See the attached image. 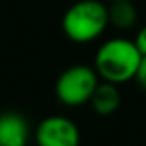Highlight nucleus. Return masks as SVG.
<instances>
[{
    "label": "nucleus",
    "instance_id": "2",
    "mask_svg": "<svg viewBox=\"0 0 146 146\" xmlns=\"http://www.w3.org/2000/svg\"><path fill=\"white\" fill-rule=\"evenodd\" d=\"M108 26V5L102 0H78L62 16L64 35L79 45L98 40Z\"/></svg>",
    "mask_w": 146,
    "mask_h": 146
},
{
    "label": "nucleus",
    "instance_id": "4",
    "mask_svg": "<svg viewBox=\"0 0 146 146\" xmlns=\"http://www.w3.org/2000/svg\"><path fill=\"white\" fill-rule=\"evenodd\" d=\"M35 139L38 146H79L81 131L65 115H48L36 125Z\"/></svg>",
    "mask_w": 146,
    "mask_h": 146
},
{
    "label": "nucleus",
    "instance_id": "5",
    "mask_svg": "<svg viewBox=\"0 0 146 146\" xmlns=\"http://www.w3.org/2000/svg\"><path fill=\"white\" fill-rule=\"evenodd\" d=\"M31 129L24 115L5 112L0 115V146H28Z\"/></svg>",
    "mask_w": 146,
    "mask_h": 146
},
{
    "label": "nucleus",
    "instance_id": "7",
    "mask_svg": "<svg viewBox=\"0 0 146 146\" xmlns=\"http://www.w3.org/2000/svg\"><path fill=\"white\" fill-rule=\"evenodd\" d=\"M108 23L110 26L129 31L137 23V9L131 0H115L108 5Z\"/></svg>",
    "mask_w": 146,
    "mask_h": 146
},
{
    "label": "nucleus",
    "instance_id": "9",
    "mask_svg": "<svg viewBox=\"0 0 146 146\" xmlns=\"http://www.w3.org/2000/svg\"><path fill=\"white\" fill-rule=\"evenodd\" d=\"M134 43H136L137 50L141 52V55L146 57V24L137 31V35H136V38H134Z\"/></svg>",
    "mask_w": 146,
    "mask_h": 146
},
{
    "label": "nucleus",
    "instance_id": "8",
    "mask_svg": "<svg viewBox=\"0 0 146 146\" xmlns=\"http://www.w3.org/2000/svg\"><path fill=\"white\" fill-rule=\"evenodd\" d=\"M134 79L137 81L139 88L146 91V57H143V58H141V62H139V67H137V72H136Z\"/></svg>",
    "mask_w": 146,
    "mask_h": 146
},
{
    "label": "nucleus",
    "instance_id": "3",
    "mask_svg": "<svg viewBox=\"0 0 146 146\" xmlns=\"http://www.w3.org/2000/svg\"><path fill=\"white\" fill-rule=\"evenodd\" d=\"M100 76L95 67L86 64H76L67 67L55 83V96L65 107H81L90 103Z\"/></svg>",
    "mask_w": 146,
    "mask_h": 146
},
{
    "label": "nucleus",
    "instance_id": "10",
    "mask_svg": "<svg viewBox=\"0 0 146 146\" xmlns=\"http://www.w3.org/2000/svg\"><path fill=\"white\" fill-rule=\"evenodd\" d=\"M110 2H115V0H110Z\"/></svg>",
    "mask_w": 146,
    "mask_h": 146
},
{
    "label": "nucleus",
    "instance_id": "6",
    "mask_svg": "<svg viewBox=\"0 0 146 146\" xmlns=\"http://www.w3.org/2000/svg\"><path fill=\"white\" fill-rule=\"evenodd\" d=\"M90 103H91V108L95 110L96 115H100V117L113 115L122 103V95L119 91V86L107 83V81H100Z\"/></svg>",
    "mask_w": 146,
    "mask_h": 146
},
{
    "label": "nucleus",
    "instance_id": "1",
    "mask_svg": "<svg viewBox=\"0 0 146 146\" xmlns=\"http://www.w3.org/2000/svg\"><path fill=\"white\" fill-rule=\"evenodd\" d=\"M143 55L134 40L115 36L100 45L95 55V70L102 81L112 84H124L134 79Z\"/></svg>",
    "mask_w": 146,
    "mask_h": 146
}]
</instances>
